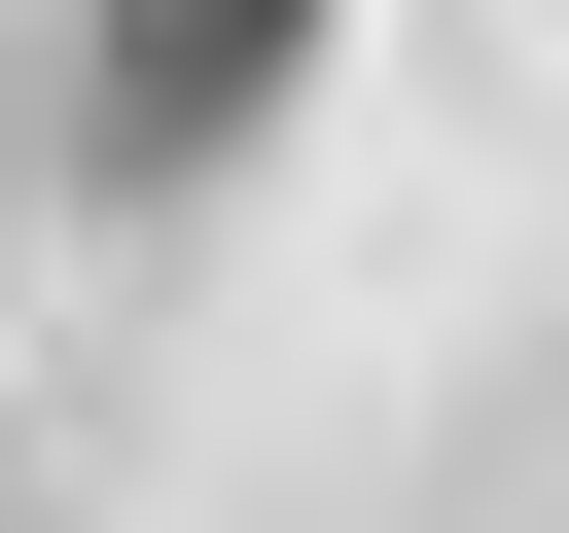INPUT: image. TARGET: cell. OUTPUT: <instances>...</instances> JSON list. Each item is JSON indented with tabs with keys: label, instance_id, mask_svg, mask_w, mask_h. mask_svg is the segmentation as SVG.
<instances>
[{
	"label": "cell",
	"instance_id": "1",
	"mask_svg": "<svg viewBox=\"0 0 569 533\" xmlns=\"http://www.w3.org/2000/svg\"><path fill=\"white\" fill-rule=\"evenodd\" d=\"M320 71V0H107L71 36V178L107 213H178V178H249V107Z\"/></svg>",
	"mask_w": 569,
	"mask_h": 533
}]
</instances>
